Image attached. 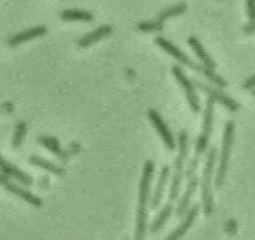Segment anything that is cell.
<instances>
[{
	"label": "cell",
	"mask_w": 255,
	"mask_h": 240,
	"mask_svg": "<svg viewBox=\"0 0 255 240\" xmlns=\"http://www.w3.org/2000/svg\"><path fill=\"white\" fill-rule=\"evenodd\" d=\"M194 84L197 88H199L201 91L205 92L214 101L219 102L221 105H223L230 112H235L239 109L238 103L235 102L231 97L226 95L224 92H222V91H220L216 88H212L210 86H207L206 84H203V83L198 82V81H194Z\"/></svg>",
	"instance_id": "obj_11"
},
{
	"label": "cell",
	"mask_w": 255,
	"mask_h": 240,
	"mask_svg": "<svg viewBox=\"0 0 255 240\" xmlns=\"http://www.w3.org/2000/svg\"><path fill=\"white\" fill-rule=\"evenodd\" d=\"M187 154H188V134L185 130H181L178 134V154L173 163L174 170H173L171 185L169 188L168 199L165 205L163 206V208L161 209V211L158 213V215L155 217V219L152 221L149 227L152 233H155L158 230H160L171 215L173 204L179 195L181 181L183 178V168H184V163H185Z\"/></svg>",
	"instance_id": "obj_2"
},
{
	"label": "cell",
	"mask_w": 255,
	"mask_h": 240,
	"mask_svg": "<svg viewBox=\"0 0 255 240\" xmlns=\"http://www.w3.org/2000/svg\"><path fill=\"white\" fill-rule=\"evenodd\" d=\"M187 43L188 45L191 47V49L194 51V53L196 54V56L199 58V60L203 63V66L213 70L216 66L214 60L209 56V54L206 52V50L204 49V47L202 46V44L200 43V41L196 38V37H189L187 39Z\"/></svg>",
	"instance_id": "obj_17"
},
{
	"label": "cell",
	"mask_w": 255,
	"mask_h": 240,
	"mask_svg": "<svg viewBox=\"0 0 255 240\" xmlns=\"http://www.w3.org/2000/svg\"><path fill=\"white\" fill-rule=\"evenodd\" d=\"M138 30L142 32H156V31H161L163 29V22L159 20H153V21H145V22H140L137 25Z\"/></svg>",
	"instance_id": "obj_22"
},
{
	"label": "cell",
	"mask_w": 255,
	"mask_h": 240,
	"mask_svg": "<svg viewBox=\"0 0 255 240\" xmlns=\"http://www.w3.org/2000/svg\"><path fill=\"white\" fill-rule=\"evenodd\" d=\"M171 72H172V75L174 76L175 80L178 82V84L184 91L186 100L189 104L191 111L195 114L198 113L200 111V103H199V99L196 95V92L194 90L192 82L187 78V76L183 73L182 69L177 65L172 66Z\"/></svg>",
	"instance_id": "obj_6"
},
{
	"label": "cell",
	"mask_w": 255,
	"mask_h": 240,
	"mask_svg": "<svg viewBox=\"0 0 255 240\" xmlns=\"http://www.w3.org/2000/svg\"><path fill=\"white\" fill-rule=\"evenodd\" d=\"M147 117L150 122L152 123V125L154 126L155 130L161 137L166 148L169 150L175 149V140L173 138V135L170 129L168 128V125L165 123V121L159 115V113L154 109H150L147 112Z\"/></svg>",
	"instance_id": "obj_9"
},
{
	"label": "cell",
	"mask_w": 255,
	"mask_h": 240,
	"mask_svg": "<svg viewBox=\"0 0 255 240\" xmlns=\"http://www.w3.org/2000/svg\"><path fill=\"white\" fill-rule=\"evenodd\" d=\"M154 172V164L149 159L146 160L143 168L142 175L139 181V190H138V203L136 209V217H135V231L134 237L135 239H143L145 237L146 231V223H147V203L149 197L150 184L152 181Z\"/></svg>",
	"instance_id": "obj_3"
},
{
	"label": "cell",
	"mask_w": 255,
	"mask_h": 240,
	"mask_svg": "<svg viewBox=\"0 0 255 240\" xmlns=\"http://www.w3.org/2000/svg\"><path fill=\"white\" fill-rule=\"evenodd\" d=\"M199 212V205L198 204H194L192 205L189 210L187 211V214L184 218V220L181 222V224L174 229L167 237L166 239L168 240H174V239H179L181 238L187 231L188 229L192 226L197 214Z\"/></svg>",
	"instance_id": "obj_14"
},
{
	"label": "cell",
	"mask_w": 255,
	"mask_h": 240,
	"mask_svg": "<svg viewBox=\"0 0 255 240\" xmlns=\"http://www.w3.org/2000/svg\"><path fill=\"white\" fill-rule=\"evenodd\" d=\"M202 74H203L211 83H213L214 85H216V86L219 87V88H225L226 85H227L226 81H225L223 78H221L219 75H217L215 72H213V70H211V69H208V68L204 67Z\"/></svg>",
	"instance_id": "obj_23"
},
{
	"label": "cell",
	"mask_w": 255,
	"mask_h": 240,
	"mask_svg": "<svg viewBox=\"0 0 255 240\" xmlns=\"http://www.w3.org/2000/svg\"><path fill=\"white\" fill-rule=\"evenodd\" d=\"M154 42L158 47H160L163 51H165L167 54L172 56L179 63H181V64L187 66L188 68H190L192 70H195V71L202 74L204 66H200L199 64L192 61L185 53H183L177 46L172 44L170 41H168L167 39H165L163 37L157 36V37H155Z\"/></svg>",
	"instance_id": "obj_7"
},
{
	"label": "cell",
	"mask_w": 255,
	"mask_h": 240,
	"mask_svg": "<svg viewBox=\"0 0 255 240\" xmlns=\"http://www.w3.org/2000/svg\"><path fill=\"white\" fill-rule=\"evenodd\" d=\"M254 76H251L250 78H248L244 84H243V87L246 89V90H253L254 88V84H255V80H254Z\"/></svg>",
	"instance_id": "obj_25"
},
{
	"label": "cell",
	"mask_w": 255,
	"mask_h": 240,
	"mask_svg": "<svg viewBox=\"0 0 255 240\" xmlns=\"http://www.w3.org/2000/svg\"><path fill=\"white\" fill-rule=\"evenodd\" d=\"M113 32V28L110 25H102L99 28H97L96 30L90 32L89 34H86L85 36H83L81 39H79L78 41V46L80 48H86L106 37H108L109 35H111Z\"/></svg>",
	"instance_id": "obj_15"
},
{
	"label": "cell",
	"mask_w": 255,
	"mask_h": 240,
	"mask_svg": "<svg viewBox=\"0 0 255 240\" xmlns=\"http://www.w3.org/2000/svg\"><path fill=\"white\" fill-rule=\"evenodd\" d=\"M27 132V123L25 121H20L17 123L15 131H14V135H13V139H12V147L17 149L22 145V142L25 138Z\"/></svg>",
	"instance_id": "obj_21"
},
{
	"label": "cell",
	"mask_w": 255,
	"mask_h": 240,
	"mask_svg": "<svg viewBox=\"0 0 255 240\" xmlns=\"http://www.w3.org/2000/svg\"><path fill=\"white\" fill-rule=\"evenodd\" d=\"M168 176H169V167L167 165H164L159 173V177L157 180V184L155 186V190L153 192L152 198H151V208L152 209H156L162 199L163 193H164V189L168 180Z\"/></svg>",
	"instance_id": "obj_16"
},
{
	"label": "cell",
	"mask_w": 255,
	"mask_h": 240,
	"mask_svg": "<svg viewBox=\"0 0 255 240\" xmlns=\"http://www.w3.org/2000/svg\"><path fill=\"white\" fill-rule=\"evenodd\" d=\"M38 142L49 149L53 154H55L61 161H67L69 157L74 153L78 152L80 150V145L77 142H71V145L69 146L70 149L63 150L60 145V141L58 140L57 137L53 135H47V134H42L38 136L37 138Z\"/></svg>",
	"instance_id": "obj_8"
},
{
	"label": "cell",
	"mask_w": 255,
	"mask_h": 240,
	"mask_svg": "<svg viewBox=\"0 0 255 240\" xmlns=\"http://www.w3.org/2000/svg\"><path fill=\"white\" fill-rule=\"evenodd\" d=\"M61 18L65 21H84L90 22L94 19L92 13L84 10L68 9L61 12Z\"/></svg>",
	"instance_id": "obj_19"
},
{
	"label": "cell",
	"mask_w": 255,
	"mask_h": 240,
	"mask_svg": "<svg viewBox=\"0 0 255 240\" xmlns=\"http://www.w3.org/2000/svg\"><path fill=\"white\" fill-rule=\"evenodd\" d=\"M246 11L248 18L253 21L254 19V0H246Z\"/></svg>",
	"instance_id": "obj_24"
},
{
	"label": "cell",
	"mask_w": 255,
	"mask_h": 240,
	"mask_svg": "<svg viewBox=\"0 0 255 240\" xmlns=\"http://www.w3.org/2000/svg\"><path fill=\"white\" fill-rule=\"evenodd\" d=\"M0 170L2 173H4L7 176H11L18 181H20L22 184L26 186H30L33 184V178L20 168H18L15 164L7 161L0 153Z\"/></svg>",
	"instance_id": "obj_12"
},
{
	"label": "cell",
	"mask_w": 255,
	"mask_h": 240,
	"mask_svg": "<svg viewBox=\"0 0 255 240\" xmlns=\"http://www.w3.org/2000/svg\"><path fill=\"white\" fill-rule=\"evenodd\" d=\"M213 120H214V100L208 97L206 100L205 110L203 114V123H202L201 132L195 141L194 155L190 158L185 170L187 184H186L185 191L181 196L175 210V214L177 217L182 216L187 211L190 204V200L197 189L199 180H198L196 171L198 168L200 158L203 152L206 150L209 139H210V135L213 128Z\"/></svg>",
	"instance_id": "obj_1"
},
{
	"label": "cell",
	"mask_w": 255,
	"mask_h": 240,
	"mask_svg": "<svg viewBox=\"0 0 255 240\" xmlns=\"http://www.w3.org/2000/svg\"><path fill=\"white\" fill-rule=\"evenodd\" d=\"M186 4L183 2H179L175 5H172L168 8H165L164 10H162L157 17V20L163 22L164 20L170 18V17H174V16H178L180 14H183L186 11Z\"/></svg>",
	"instance_id": "obj_20"
},
{
	"label": "cell",
	"mask_w": 255,
	"mask_h": 240,
	"mask_svg": "<svg viewBox=\"0 0 255 240\" xmlns=\"http://www.w3.org/2000/svg\"><path fill=\"white\" fill-rule=\"evenodd\" d=\"M0 185H2L10 193L22 198L23 200H25L26 202H28L29 204L35 207H41L43 205V201L40 197L34 195L29 190L21 187L20 185L12 182L9 179V176L5 175L2 172L0 173Z\"/></svg>",
	"instance_id": "obj_10"
},
{
	"label": "cell",
	"mask_w": 255,
	"mask_h": 240,
	"mask_svg": "<svg viewBox=\"0 0 255 240\" xmlns=\"http://www.w3.org/2000/svg\"><path fill=\"white\" fill-rule=\"evenodd\" d=\"M216 159V148L210 147L206 154V160L202 171L201 179V197L203 203V212L205 215H209L213 210V196L211 189L212 176L214 171V164Z\"/></svg>",
	"instance_id": "obj_4"
},
{
	"label": "cell",
	"mask_w": 255,
	"mask_h": 240,
	"mask_svg": "<svg viewBox=\"0 0 255 240\" xmlns=\"http://www.w3.org/2000/svg\"><path fill=\"white\" fill-rule=\"evenodd\" d=\"M234 131H235L234 122L231 120L227 121L224 126L221 153H220V158H219V165H218V170H217L216 179H215V185L217 187H220L225 180V176H226V173L228 170L229 158H230V154H231L233 140H234Z\"/></svg>",
	"instance_id": "obj_5"
},
{
	"label": "cell",
	"mask_w": 255,
	"mask_h": 240,
	"mask_svg": "<svg viewBox=\"0 0 255 240\" xmlns=\"http://www.w3.org/2000/svg\"><path fill=\"white\" fill-rule=\"evenodd\" d=\"M46 33H47V28L45 26H43V25L36 26V27L30 28V29L24 30L22 32H19L16 35L9 38L8 45L10 47H16L22 43H25V42L33 40L35 38L41 37V36L45 35Z\"/></svg>",
	"instance_id": "obj_13"
},
{
	"label": "cell",
	"mask_w": 255,
	"mask_h": 240,
	"mask_svg": "<svg viewBox=\"0 0 255 240\" xmlns=\"http://www.w3.org/2000/svg\"><path fill=\"white\" fill-rule=\"evenodd\" d=\"M243 31L246 33V34H252L253 31H254V25H253V21H251L250 23L246 24L243 28Z\"/></svg>",
	"instance_id": "obj_26"
},
{
	"label": "cell",
	"mask_w": 255,
	"mask_h": 240,
	"mask_svg": "<svg viewBox=\"0 0 255 240\" xmlns=\"http://www.w3.org/2000/svg\"><path fill=\"white\" fill-rule=\"evenodd\" d=\"M29 162L35 166H38L40 168H43L47 171H50L58 176H62L65 174V169L43 157H40L38 155H31L29 157Z\"/></svg>",
	"instance_id": "obj_18"
}]
</instances>
